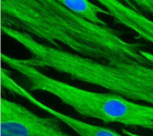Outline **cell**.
<instances>
[{"label":"cell","instance_id":"1","mask_svg":"<svg viewBox=\"0 0 153 136\" xmlns=\"http://www.w3.org/2000/svg\"><path fill=\"white\" fill-rule=\"evenodd\" d=\"M0 27L37 37L56 48L65 46L71 52L103 62L150 65L141 54L142 44L124 40L109 26L82 19L58 0H2Z\"/></svg>","mask_w":153,"mask_h":136},{"label":"cell","instance_id":"2","mask_svg":"<svg viewBox=\"0 0 153 136\" xmlns=\"http://www.w3.org/2000/svg\"><path fill=\"white\" fill-rule=\"evenodd\" d=\"M24 47L31 56L22 62L48 68L74 81L102 88L129 100L153 106V66L109 64L88 58L28 37Z\"/></svg>","mask_w":153,"mask_h":136},{"label":"cell","instance_id":"3","mask_svg":"<svg viewBox=\"0 0 153 136\" xmlns=\"http://www.w3.org/2000/svg\"><path fill=\"white\" fill-rule=\"evenodd\" d=\"M2 61L25 77L32 91L50 94L75 112L106 123H120L153 131V106L129 100L112 92L79 88L51 78L9 55Z\"/></svg>","mask_w":153,"mask_h":136},{"label":"cell","instance_id":"4","mask_svg":"<svg viewBox=\"0 0 153 136\" xmlns=\"http://www.w3.org/2000/svg\"><path fill=\"white\" fill-rule=\"evenodd\" d=\"M0 136H72L56 118L42 116L16 102L0 100Z\"/></svg>","mask_w":153,"mask_h":136},{"label":"cell","instance_id":"5","mask_svg":"<svg viewBox=\"0 0 153 136\" xmlns=\"http://www.w3.org/2000/svg\"><path fill=\"white\" fill-rule=\"evenodd\" d=\"M25 99L56 118L79 136H126L112 129L87 123L57 111L39 101L31 94H27Z\"/></svg>","mask_w":153,"mask_h":136},{"label":"cell","instance_id":"6","mask_svg":"<svg viewBox=\"0 0 153 136\" xmlns=\"http://www.w3.org/2000/svg\"><path fill=\"white\" fill-rule=\"evenodd\" d=\"M58 1L62 5L82 19L97 25L108 26V23L100 17V15L110 16L109 13L102 6L100 7L88 0Z\"/></svg>","mask_w":153,"mask_h":136},{"label":"cell","instance_id":"7","mask_svg":"<svg viewBox=\"0 0 153 136\" xmlns=\"http://www.w3.org/2000/svg\"><path fill=\"white\" fill-rule=\"evenodd\" d=\"M122 132L126 136H150V135H142V134H140L138 133H136V132H132L131 131H129L127 129H123Z\"/></svg>","mask_w":153,"mask_h":136}]
</instances>
